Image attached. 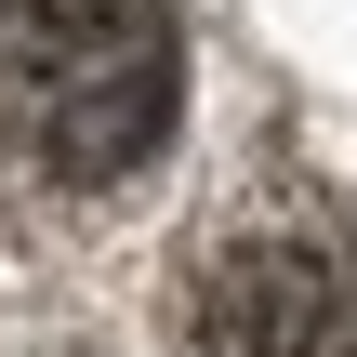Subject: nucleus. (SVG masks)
<instances>
[{
	"label": "nucleus",
	"instance_id": "obj_2",
	"mask_svg": "<svg viewBox=\"0 0 357 357\" xmlns=\"http://www.w3.org/2000/svg\"><path fill=\"white\" fill-rule=\"evenodd\" d=\"M185 357H357V225L318 185H238L172 265Z\"/></svg>",
	"mask_w": 357,
	"mask_h": 357
},
{
	"label": "nucleus",
	"instance_id": "obj_1",
	"mask_svg": "<svg viewBox=\"0 0 357 357\" xmlns=\"http://www.w3.org/2000/svg\"><path fill=\"white\" fill-rule=\"evenodd\" d=\"M185 132L172 0H0V185L53 212L132 199Z\"/></svg>",
	"mask_w": 357,
	"mask_h": 357
}]
</instances>
